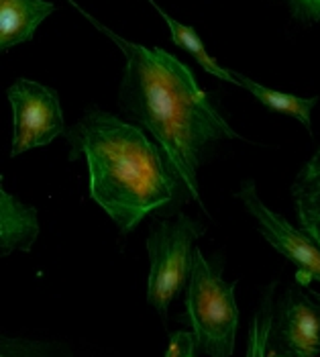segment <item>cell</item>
I'll return each instance as SVG.
<instances>
[{"label":"cell","instance_id":"6da1fadb","mask_svg":"<svg viewBox=\"0 0 320 357\" xmlns=\"http://www.w3.org/2000/svg\"><path fill=\"white\" fill-rule=\"evenodd\" d=\"M84 15L125 55L127 66L121 86L123 109L155 137L174 176L202 206L196 176L204 151L216 141L239 135L198 86L186 63L160 47H145L123 39L88 13Z\"/></svg>","mask_w":320,"mask_h":357},{"label":"cell","instance_id":"7a4b0ae2","mask_svg":"<svg viewBox=\"0 0 320 357\" xmlns=\"http://www.w3.org/2000/svg\"><path fill=\"white\" fill-rule=\"evenodd\" d=\"M66 135L70 158H84L88 164L92 200L123 233L174 202L180 180L160 145L139 127L105 110H90Z\"/></svg>","mask_w":320,"mask_h":357},{"label":"cell","instance_id":"3957f363","mask_svg":"<svg viewBox=\"0 0 320 357\" xmlns=\"http://www.w3.org/2000/svg\"><path fill=\"white\" fill-rule=\"evenodd\" d=\"M220 270V264L206 259L196 248L184 306L198 351L206 357L233 356L239 329L237 282H224Z\"/></svg>","mask_w":320,"mask_h":357},{"label":"cell","instance_id":"277c9868","mask_svg":"<svg viewBox=\"0 0 320 357\" xmlns=\"http://www.w3.org/2000/svg\"><path fill=\"white\" fill-rule=\"evenodd\" d=\"M202 235L204 227L182 213L174 220H160L151 227L147 237V303L161 319L167 317L169 304L190 280L196 253L194 243Z\"/></svg>","mask_w":320,"mask_h":357},{"label":"cell","instance_id":"5b68a950","mask_svg":"<svg viewBox=\"0 0 320 357\" xmlns=\"http://www.w3.org/2000/svg\"><path fill=\"white\" fill-rule=\"evenodd\" d=\"M6 96L13 107L15 123L10 158L49 145L66 133L59 96L54 88L21 78L8 88Z\"/></svg>","mask_w":320,"mask_h":357},{"label":"cell","instance_id":"8992f818","mask_svg":"<svg viewBox=\"0 0 320 357\" xmlns=\"http://www.w3.org/2000/svg\"><path fill=\"white\" fill-rule=\"evenodd\" d=\"M237 196L251 213V217L257 220L259 233L267 243L296 266V282L302 288H308L314 280L320 282L319 245L302 229H296L282 215L267 208L261 196L257 194V186L253 180H245Z\"/></svg>","mask_w":320,"mask_h":357},{"label":"cell","instance_id":"52a82bcc","mask_svg":"<svg viewBox=\"0 0 320 357\" xmlns=\"http://www.w3.org/2000/svg\"><path fill=\"white\" fill-rule=\"evenodd\" d=\"M280 343L294 357H320V306L314 298L290 290L280 304Z\"/></svg>","mask_w":320,"mask_h":357},{"label":"cell","instance_id":"ba28073f","mask_svg":"<svg viewBox=\"0 0 320 357\" xmlns=\"http://www.w3.org/2000/svg\"><path fill=\"white\" fill-rule=\"evenodd\" d=\"M54 10L45 0H0V52L29 41Z\"/></svg>","mask_w":320,"mask_h":357},{"label":"cell","instance_id":"9c48e42d","mask_svg":"<svg viewBox=\"0 0 320 357\" xmlns=\"http://www.w3.org/2000/svg\"><path fill=\"white\" fill-rule=\"evenodd\" d=\"M0 255H8L15 249L31 251L39 235L37 211L25 206L0 186Z\"/></svg>","mask_w":320,"mask_h":357},{"label":"cell","instance_id":"30bf717a","mask_svg":"<svg viewBox=\"0 0 320 357\" xmlns=\"http://www.w3.org/2000/svg\"><path fill=\"white\" fill-rule=\"evenodd\" d=\"M292 198L300 229L320 248V149L298 172Z\"/></svg>","mask_w":320,"mask_h":357},{"label":"cell","instance_id":"8fae6325","mask_svg":"<svg viewBox=\"0 0 320 357\" xmlns=\"http://www.w3.org/2000/svg\"><path fill=\"white\" fill-rule=\"evenodd\" d=\"M149 2L158 8V13L163 17V21L167 23L169 33H172V41H174L178 47H182V50H186L188 54L194 55V57H196V61H198V63H200L208 74H213L214 78H218V80H222V82L239 84V78H237V74H235V72H229L227 68H222V66L214 59L213 55L208 54V50L204 47V43H202V39L198 37L196 29L188 27V25H182L180 21L172 19L167 13H163V10H161L160 6H158L153 0H149Z\"/></svg>","mask_w":320,"mask_h":357},{"label":"cell","instance_id":"7c38bea8","mask_svg":"<svg viewBox=\"0 0 320 357\" xmlns=\"http://www.w3.org/2000/svg\"><path fill=\"white\" fill-rule=\"evenodd\" d=\"M239 78V86H243L245 90H249L261 105H266L267 109L277 110V112H284V114H290L296 121H300L308 131L312 129V119H310V112L317 107L319 98H302V96H294V94H286V92H277V90H271L266 88L261 84L253 82L245 76L237 74Z\"/></svg>","mask_w":320,"mask_h":357},{"label":"cell","instance_id":"4fadbf2b","mask_svg":"<svg viewBox=\"0 0 320 357\" xmlns=\"http://www.w3.org/2000/svg\"><path fill=\"white\" fill-rule=\"evenodd\" d=\"M273 284L269 286L259 303V308L251 321L249 335H247V351L245 357H266L267 345L271 339V331H273Z\"/></svg>","mask_w":320,"mask_h":357},{"label":"cell","instance_id":"5bb4252c","mask_svg":"<svg viewBox=\"0 0 320 357\" xmlns=\"http://www.w3.org/2000/svg\"><path fill=\"white\" fill-rule=\"evenodd\" d=\"M163 357H200L192 331H174L169 335L167 351Z\"/></svg>","mask_w":320,"mask_h":357},{"label":"cell","instance_id":"9a60e30c","mask_svg":"<svg viewBox=\"0 0 320 357\" xmlns=\"http://www.w3.org/2000/svg\"><path fill=\"white\" fill-rule=\"evenodd\" d=\"M0 357H47L41 347L25 341H0Z\"/></svg>","mask_w":320,"mask_h":357},{"label":"cell","instance_id":"2e32d148","mask_svg":"<svg viewBox=\"0 0 320 357\" xmlns=\"http://www.w3.org/2000/svg\"><path fill=\"white\" fill-rule=\"evenodd\" d=\"M292 13L296 19L319 23L320 21V0H290Z\"/></svg>","mask_w":320,"mask_h":357},{"label":"cell","instance_id":"e0dca14e","mask_svg":"<svg viewBox=\"0 0 320 357\" xmlns=\"http://www.w3.org/2000/svg\"><path fill=\"white\" fill-rule=\"evenodd\" d=\"M266 357H294L292 354H288L286 349H273V351H267Z\"/></svg>","mask_w":320,"mask_h":357},{"label":"cell","instance_id":"ac0fdd59","mask_svg":"<svg viewBox=\"0 0 320 357\" xmlns=\"http://www.w3.org/2000/svg\"><path fill=\"white\" fill-rule=\"evenodd\" d=\"M310 294H312V298H314V301H317V303H319V306H320V292H314V290H310Z\"/></svg>","mask_w":320,"mask_h":357}]
</instances>
